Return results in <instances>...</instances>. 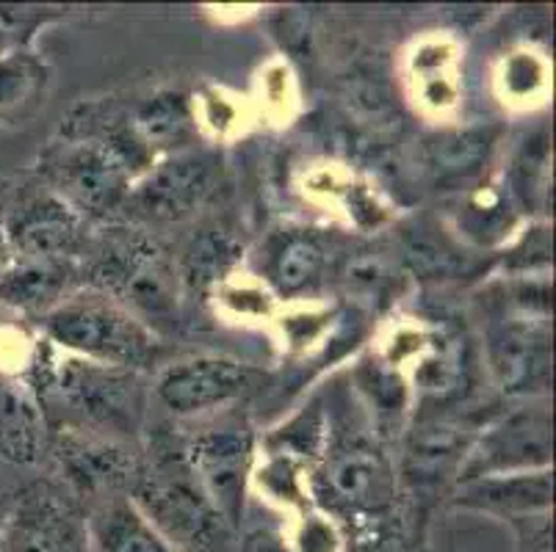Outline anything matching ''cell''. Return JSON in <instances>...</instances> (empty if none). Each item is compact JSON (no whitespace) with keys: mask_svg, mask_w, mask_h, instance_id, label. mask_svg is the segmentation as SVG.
<instances>
[{"mask_svg":"<svg viewBox=\"0 0 556 552\" xmlns=\"http://www.w3.org/2000/svg\"><path fill=\"white\" fill-rule=\"evenodd\" d=\"M55 401L75 418L78 428L116 442H134L148 418V393L139 371L73 357L53 364L42 378Z\"/></svg>","mask_w":556,"mask_h":552,"instance_id":"7a4b0ae2","label":"cell"},{"mask_svg":"<svg viewBox=\"0 0 556 552\" xmlns=\"http://www.w3.org/2000/svg\"><path fill=\"white\" fill-rule=\"evenodd\" d=\"M191 475L208 495L230 528H239L244 511L247 473L252 464V432L239 418H225L202 428L180 450Z\"/></svg>","mask_w":556,"mask_h":552,"instance_id":"8992f818","label":"cell"},{"mask_svg":"<svg viewBox=\"0 0 556 552\" xmlns=\"http://www.w3.org/2000/svg\"><path fill=\"white\" fill-rule=\"evenodd\" d=\"M42 80V64L23 50L0 55V114L23 108L37 94Z\"/></svg>","mask_w":556,"mask_h":552,"instance_id":"7402d4cb","label":"cell"},{"mask_svg":"<svg viewBox=\"0 0 556 552\" xmlns=\"http://www.w3.org/2000/svg\"><path fill=\"white\" fill-rule=\"evenodd\" d=\"M551 459V418L545 407H523L488 425L463 464V480L488 475H513L518 470L545 467Z\"/></svg>","mask_w":556,"mask_h":552,"instance_id":"9c48e42d","label":"cell"},{"mask_svg":"<svg viewBox=\"0 0 556 552\" xmlns=\"http://www.w3.org/2000/svg\"><path fill=\"white\" fill-rule=\"evenodd\" d=\"M465 505L477 509L504 511H538L551 503V478L548 473H513V475H488V478L465 480L459 492Z\"/></svg>","mask_w":556,"mask_h":552,"instance_id":"d6986e66","label":"cell"},{"mask_svg":"<svg viewBox=\"0 0 556 552\" xmlns=\"http://www.w3.org/2000/svg\"><path fill=\"white\" fill-rule=\"evenodd\" d=\"M330 271V249L313 232H288L269 257V280L282 296L311 293Z\"/></svg>","mask_w":556,"mask_h":552,"instance_id":"ac0fdd59","label":"cell"},{"mask_svg":"<svg viewBox=\"0 0 556 552\" xmlns=\"http://www.w3.org/2000/svg\"><path fill=\"white\" fill-rule=\"evenodd\" d=\"M490 364L504 393H545L551 384V329L545 318H509L488 343Z\"/></svg>","mask_w":556,"mask_h":552,"instance_id":"4fadbf2b","label":"cell"},{"mask_svg":"<svg viewBox=\"0 0 556 552\" xmlns=\"http://www.w3.org/2000/svg\"><path fill=\"white\" fill-rule=\"evenodd\" d=\"M75 266L73 260L50 257H9L0 271V307L12 312H42L70 296Z\"/></svg>","mask_w":556,"mask_h":552,"instance_id":"9a60e30c","label":"cell"},{"mask_svg":"<svg viewBox=\"0 0 556 552\" xmlns=\"http://www.w3.org/2000/svg\"><path fill=\"white\" fill-rule=\"evenodd\" d=\"M94 552H178L130 498H105L89 525Z\"/></svg>","mask_w":556,"mask_h":552,"instance_id":"e0dca14e","label":"cell"},{"mask_svg":"<svg viewBox=\"0 0 556 552\" xmlns=\"http://www.w3.org/2000/svg\"><path fill=\"white\" fill-rule=\"evenodd\" d=\"M3 519H7V511L0 509V528H3Z\"/></svg>","mask_w":556,"mask_h":552,"instance_id":"d4e9b609","label":"cell"},{"mask_svg":"<svg viewBox=\"0 0 556 552\" xmlns=\"http://www.w3.org/2000/svg\"><path fill=\"white\" fill-rule=\"evenodd\" d=\"M0 552H92V536L55 486L37 484L7 511Z\"/></svg>","mask_w":556,"mask_h":552,"instance_id":"52a82bcc","label":"cell"},{"mask_svg":"<svg viewBox=\"0 0 556 552\" xmlns=\"http://www.w3.org/2000/svg\"><path fill=\"white\" fill-rule=\"evenodd\" d=\"M186 128H189V114L184 100L166 94L141 105L130 130L144 146H169L172 141L184 139Z\"/></svg>","mask_w":556,"mask_h":552,"instance_id":"44dd1931","label":"cell"},{"mask_svg":"<svg viewBox=\"0 0 556 552\" xmlns=\"http://www.w3.org/2000/svg\"><path fill=\"white\" fill-rule=\"evenodd\" d=\"M141 141L134 130L86 141L59 158L53 169L55 194L84 216H105L116 210L130 194V177L144 161Z\"/></svg>","mask_w":556,"mask_h":552,"instance_id":"5b68a950","label":"cell"},{"mask_svg":"<svg viewBox=\"0 0 556 552\" xmlns=\"http://www.w3.org/2000/svg\"><path fill=\"white\" fill-rule=\"evenodd\" d=\"M3 235L12 257L73 260L84 249V216L55 191L25 196L3 210Z\"/></svg>","mask_w":556,"mask_h":552,"instance_id":"30bf717a","label":"cell"},{"mask_svg":"<svg viewBox=\"0 0 556 552\" xmlns=\"http://www.w3.org/2000/svg\"><path fill=\"white\" fill-rule=\"evenodd\" d=\"M134 505L178 552H225L232 528L191 475L184 453L161 455L139 467Z\"/></svg>","mask_w":556,"mask_h":552,"instance_id":"3957f363","label":"cell"},{"mask_svg":"<svg viewBox=\"0 0 556 552\" xmlns=\"http://www.w3.org/2000/svg\"><path fill=\"white\" fill-rule=\"evenodd\" d=\"M48 445L45 409L23 382H0V462L31 467Z\"/></svg>","mask_w":556,"mask_h":552,"instance_id":"2e32d148","label":"cell"},{"mask_svg":"<svg viewBox=\"0 0 556 552\" xmlns=\"http://www.w3.org/2000/svg\"><path fill=\"white\" fill-rule=\"evenodd\" d=\"M45 334L100 364L141 371L159 357L155 332L105 293H78L45 316Z\"/></svg>","mask_w":556,"mask_h":552,"instance_id":"277c9868","label":"cell"},{"mask_svg":"<svg viewBox=\"0 0 556 552\" xmlns=\"http://www.w3.org/2000/svg\"><path fill=\"white\" fill-rule=\"evenodd\" d=\"M94 287L123 304L148 329H164L178 316V268L155 238L141 230H111L89 266Z\"/></svg>","mask_w":556,"mask_h":552,"instance_id":"6da1fadb","label":"cell"},{"mask_svg":"<svg viewBox=\"0 0 556 552\" xmlns=\"http://www.w3.org/2000/svg\"><path fill=\"white\" fill-rule=\"evenodd\" d=\"M9 257H12V252H9L7 235H3V205H0V271L9 262Z\"/></svg>","mask_w":556,"mask_h":552,"instance_id":"cb8c5ba5","label":"cell"},{"mask_svg":"<svg viewBox=\"0 0 556 552\" xmlns=\"http://www.w3.org/2000/svg\"><path fill=\"white\" fill-rule=\"evenodd\" d=\"M257 371L239 359L194 357L164 368L155 382V398L175 418H197L227 407L252 393Z\"/></svg>","mask_w":556,"mask_h":552,"instance_id":"ba28073f","label":"cell"},{"mask_svg":"<svg viewBox=\"0 0 556 552\" xmlns=\"http://www.w3.org/2000/svg\"><path fill=\"white\" fill-rule=\"evenodd\" d=\"M53 455L64 478L84 495H114L139 473L128 445L70 423L53 432Z\"/></svg>","mask_w":556,"mask_h":552,"instance_id":"7c38bea8","label":"cell"},{"mask_svg":"<svg viewBox=\"0 0 556 552\" xmlns=\"http://www.w3.org/2000/svg\"><path fill=\"white\" fill-rule=\"evenodd\" d=\"M216 182V164L208 155L180 152L150 169L128 194V207L150 221H180L208 200Z\"/></svg>","mask_w":556,"mask_h":552,"instance_id":"8fae6325","label":"cell"},{"mask_svg":"<svg viewBox=\"0 0 556 552\" xmlns=\"http://www.w3.org/2000/svg\"><path fill=\"white\" fill-rule=\"evenodd\" d=\"M482 144L488 146V141L473 139V136H452L438 146V152L432 155V166L441 175H463L482 158Z\"/></svg>","mask_w":556,"mask_h":552,"instance_id":"603a6c76","label":"cell"},{"mask_svg":"<svg viewBox=\"0 0 556 552\" xmlns=\"http://www.w3.org/2000/svg\"><path fill=\"white\" fill-rule=\"evenodd\" d=\"M316 486L330 509L374 511L391 498V470L377 450L355 445L330 455Z\"/></svg>","mask_w":556,"mask_h":552,"instance_id":"5bb4252c","label":"cell"},{"mask_svg":"<svg viewBox=\"0 0 556 552\" xmlns=\"http://www.w3.org/2000/svg\"><path fill=\"white\" fill-rule=\"evenodd\" d=\"M239 241L225 230H205L194 235L184 260V280L189 285H208L219 280L222 273L230 271V266L239 260Z\"/></svg>","mask_w":556,"mask_h":552,"instance_id":"ffe728a7","label":"cell"}]
</instances>
